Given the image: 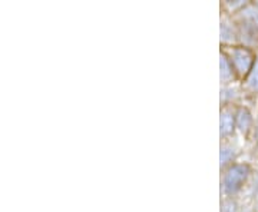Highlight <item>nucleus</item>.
<instances>
[{"label": "nucleus", "instance_id": "obj_9", "mask_svg": "<svg viewBox=\"0 0 258 212\" xmlns=\"http://www.w3.org/2000/svg\"><path fill=\"white\" fill-rule=\"evenodd\" d=\"M222 212H237V203L232 199H225L222 202Z\"/></svg>", "mask_w": 258, "mask_h": 212}, {"label": "nucleus", "instance_id": "obj_5", "mask_svg": "<svg viewBox=\"0 0 258 212\" xmlns=\"http://www.w3.org/2000/svg\"><path fill=\"white\" fill-rule=\"evenodd\" d=\"M235 123H237V128L242 132V133H247L252 125V116L247 108H240L237 113H235Z\"/></svg>", "mask_w": 258, "mask_h": 212}, {"label": "nucleus", "instance_id": "obj_2", "mask_svg": "<svg viewBox=\"0 0 258 212\" xmlns=\"http://www.w3.org/2000/svg\"><path fill=\"white\" fill-rule=\"evenodd\" d=\"M227 56L230 57L231 63L234 66V70L235 74H238L240 76H248V74L251 72L252 66L255 63V57H254V53L252 50L245 46H234L228 49L227 52Z\"/></svg>", "mask_w": 258, "mask_h": 212}, {"label": "nucleus", "instance_id": "obj_7", "mask_svg": "<svg viewBox=\"0 0 258 212\" xmlns=\"http://www.w3.org/2000/svg\"><path fill=\"white\" fill-rule=\"evenodd\" d=\"M237 36V33H235V30L234 28L231 26L230 22H227V20H222L221 22V39L222 40H225V42H231V40H234Z\"/></svg>", "mask_w": 258, "mask_h": 212}, {"label": "nucleus", "instance_id": "obj_3", "mask_svg": "<svg viewBox=\"0 0 258 212\" xmlns=\"http://www.w3.org/2000/svg\"><path fill=\"white\" fill-rule=\"evenodd\" d=\"M235 128H237L235 113L231 111V109L224 108L221 111V115H220V133H221L222 138L230 136Z\"/></svg>", "mask_w": 258, "mask_h": 212}, {"label": "nucleus", "instance_id": "obj_6", "mask_svg": "<svg viewBox=\"0 0 258 212\" xmlns=\"http://www.w3.org/2000/svg\"><path fill=\"white\" fill-rule=\"evenodd\" d=\"M220 158H221V166L228 165L230 162H232V159L235 158V149L232 147H228V145H222Z\"/></svg>", "mask_w": 258, "mask_h": 212}, {"label": "nucleus", "instance_id": "obj_1", "mask_svg": "<svg viewBox=\"0 0 258 212\" xmlns=\"http://www.w3.org/2000/svg\"><path fill=\"white\" fill-rule=\"evenodd\" d=\"M249 166L245 164H234L227 168L222 178V191L227 195H235L247 182L249 176Z\"/></svg>", "mask_w": 258, "mask_h": 212}, {"label": "nucleus", "instance_id": "obj_8", "mask_svg": "<svg viewBox=\"0 0 258 212\" xmlns=\"http://www.w3.org/2000/svg\"><path fill=\"white\" fill-rule=\"evenodd\" d=\"M247 86L251 91H258V59L255 60L251 72L247 76Z\"/></svg>", "mask_w": 258, "mask_h": 212}, {"label": "nucleus", "instance_id": "obj_10", "mask_svg": "<svg viewBox=\"0 0 258 212\" xmlns=\"http://www.w3.org/2000/svg\"><path fill=\"white\" fill-rule=\"evenodd\" d=\"M257 136H258V125H257Z\"/></svg>", "mask_w": 258, "mask_h": 212}, {"label": "nucleus", "instance_id": "obj_4", "mask_svg": "<svg viewBox=\"0 0 258 212\" xmlns=\"http://www.w3.org/2000/svg\"><path fill=\"white\" fill-rule=\"evenodd\" d=\"M220 76H221V81L224 83L231 82L235 76L234 66H232L230 57L227 56L225 52H221V57H220Z\"/></svg>", "mask_w": 258, "mask_h": 212}]
</instances>
